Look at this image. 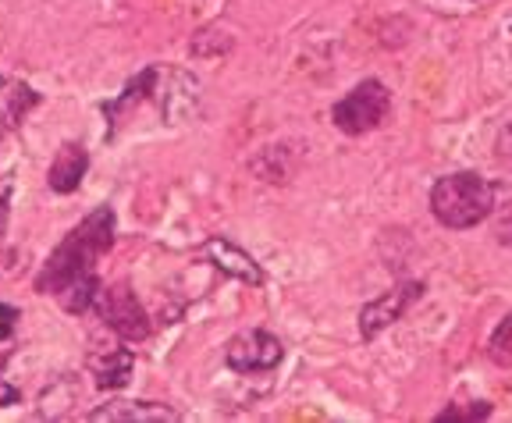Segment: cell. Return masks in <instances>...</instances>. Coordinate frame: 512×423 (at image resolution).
I'll return each mask as SVG.
<instances>
[{
    "instance_id": "1",
    "label": "cell",
    "mask_w": 512,
    "mask_h": 423,
    "mask_svg": "<svg viewBox=\"0 0 512 423\" xmlns=\"http://www.w3.org/2000/svg\"><path fill=\"white\" fill-rule=\"evenodd\" d=\"M111 246H114V210L96 207L50 253L43 271L36 274V292L54 296L68 313H86L96 299V288H100L93 267Z\"/></svg>"
},
{
    "instance_id": "2",
    "label": "cell",
    "mask_w": 512,
    "mask_h": 423,
    "mask_svg": "<svg viewBox=\"0 0 512 423\" xmlns=\"http://www.w3.org/2000/svg\"><path fill=\"white\" fill-rule=\"evenodd\" d=\"M491 210H495V185L484 182L473 171L445 175L431 189V214L456 232L459 228H477L484 217H491Z\"/></svg>"
},
{
    "instance_id": "3",
    "label": "cell",
    "mask_w": 512,
    "mask_h": 423,
    "mask_svg": "<svg viewBox=\"0 0 512 423\" xmlns=\"http://www.w3.org/2000/svg\"><path fill=\"white\" fill-rule=\"evenodd\" d=\"M388 111H392V93L377 79H367L338 100L331 118H335L338 132H345V136H363V132L381 128Z\"/></svg>"
},
{
    "instance_id": "4",
    "label": "cell",
    "mask_w": 512,
    "mask_h": 423,
    "mask_svg": "<svg viewBox=\"0 0 512 423\" xmlns=\"http://www.w3.org/2000/svg\"><path fill=\"white\" fill-rule=\"evenodd\" d=\"M93 310H96V317L104 320L118 338H125V342H146V338H150V317H146L143 303H139L136 292L128 285L96 288Z\"/></svg>"
},
{
    "instance_id": "5",
    "label": "cell",
    "mask_w": 512,
    "mask_h": 423,
    "mask_svg": "<svg viewBox=\"0 0 512 423\" xmlns=\"http://www.w3.org/2000/svg\"><path fill=\"white\" fill-rule=\"evenodd\" d=\"M285 356V345L271 335V331H239L224 349L228 367L239 374H260V370H274Z\"/></svg>"
},
{
    "instance_id": "6",
    "label": "cell",
    "mask_w": 512,
    "mask_h": 423,
    "mask_svg": "<svg viewBox=\"0 0 512 423\" xmlns=\"http://www.w3.org/2000/svg\"><path fill=\"white\" fill-rule=\"evenodd\" d=\"M420 292H424V285H420V281H409V285H399V288H392V292H384L381 299H374V303H367L360 310V335L377 338L384 328H392L395 320L420 299Z\"/></svg>"
},
{
    "instance_id": "7",
    "label": "cell",
    "mask_w": 512,
    "mask_h": 423,
    "mask_svg": "<svg viewBox=\"0 0 512 423\" xmlns=\"http://www.w3.org/2000/svg\"><path fill=\"white\" fill-rule=\"evenodd\" d=\"M89 420L93 423H168V420H178V413L171 406H160V402L114 399V402H104L100 409H93Z\"/></svg>"
},
{
    "instance_id": "8",
    "label": "cell",
    "mask_w": 512,
    "mask_h": 423,
    "mask_svg": "<svg viewBox=\"0 0 512 423\" xmlns=\"http://www.w3.org/2000/svg\"><path fill=\"white\" fill-rule=\"evenodd\" d=\"M203 253H207L210 264L228 274V278H239V281H246V285H260V281H264V271L256 267L253 256L242 253V249L232 246L228 239H210L207 246H203Z\"/></svg>"
},
{
    "instance_id": "9",
    "label": "cell",
    "mask_w": 512,
    "mask_h": 423,
    "mask_svg": "<svg viewBox=\"0 0 512 423\" xmlns=\"http://www.w3.org/2000/svg\"><path fill=\"white\" fill-rule=\"evenodd\" d=\"M132 367H136V356L128 349H100L89 356V374H93L96 388H104V392L125 388L128 377H132Z\"/></svg>"
},
{
    "instance_id": "10",
    "label": "cell",
    "mask_w": 512,
    "mask_h": 423,
    "mask_svg": "<svg viewBox=\"0 0 512 423\" xmlns=\"http://www.w3.org/2000/svg\"><path fill=\"white\" fill-rule=\"evenodd\" d=\"M86 168H89V153L86 146L79 143H64L61 150H57L54 164H50V189L54 192H75L82 185V178H86Z\"/></svg>"
},
{
    "instance_id": "11",
    "label": "cell",
    "mask_w": 512,
    "mask_h": 423,
    "mask_svg": "<svg viewBox=\"0 0 512 423\" xmlns=\"http://www.w3.org/2000/svg\"><path fill=\"white\" fill-rule=\"evenodd\" d=\"M196 100H200V86H196L185 72H171L168 89H164V100H160L164 121H168V125H178L182 118H189V114L196 111Z\"/></svg>"
},
{
    "instance_id": "12",
    "label": "cell",
    "mask_w": 512,
    "mask_h": 423,
    "mask_svg": "<svg viewBox=\"0 0 512 423\" xmlns=\"http://www.w3.org/2000/svg\"><path fill=\"white\" fill-rule=\"evenodd\" d=\"M36 104H40L36 89H29L18 79H8V75H0V118L8 121L11 128H15L18 121L25 118V111Z\"/></svg>"
},
{
    "instance_id": "13",
    "label": "cell",
    "mask_w": 512,
    "mask_h": 423,
    "mask_svg": "<svg viewBox=\"0 0 512 423\" xmlns=\"http://www.w3.org/2000/svg\"><path fill=\"white\" fill-rule=\"evenodd\" d=\"M488 356L498 363V367L512 370V313H509V317H502V324H498L495 335H491Z\"/></svg>"
},
{
    "instance_id": "14",
    "label": "cell",
    "mask_w": 512,
    "mask_h": 423,
    "mask_svg": "<svg viewBox=\"0 0 512 423\" xmlns=\"http://www.w3.org/2000/svg\"><path fill=\"white\" fill-rule=\"evenodd\" d=\"M491 416V402H459V406L438 413V423L448 420H488Z\"/></svg>"
},
{
    "instance_id": "15",
    "label": "cell",
    "mask_w": 512,
    "mask_h": 423,
    "mask_svg": "<svg viewBox=\"0 0 512 423\" xmlns=\"http://www.w3.org/2000/svg\"><path fill=\"white\" fill-rule=\"evenodd\" d=\"M491 232H495V239L502 242V246H512V200L502 203L498 210H491Z\"/></svg>"
},
{
    "instance_id": "16",
    "label": "cell",
    "mask_w": 512,
    "mask_h": 423,
    "mask_svg": "<svg viewBox=\"0 0 512 423\" xmlns=\"http://www.w3.org/2000/svg\"><path fill=\"white\" fill-rule=\"evenodd\" d=\"M495 157L502 160L505 168H512V121L502 128V132H498V139H495Z\"/></svg>"
},
{
    "instance_id": "17",
    "label": "cell",
    "mask_w": 512,
    "mask_h": 423,
    "mask_svg": "<svg viewBox=\"0 0 512 423\" xmlns=\"http://www.w3.org/2000/svg\"><path fill=\"white\" fill-rule=\"evenodd\" d=\"M8 121L0 118V178H8V168L11 160H15V153H11V143H8Z\"/></svg>"
},
{
    "instance_id": "18",
    "label": "cell",
    "mask_w": 512,
    "mask_h": 423,
    "mask_svg": "<svg viewBox=\"0 0 512 423\" xmlns=\"http://www.w3.org/2000/svg\"><path fill=\"white\" fill-rule=\"evenodd\" d=\"M15 320H18L15 306H4V303H0V338H8L11 331H15Z\"/></svg>"
},
{
    "instance_id": "19",
    "label": "cell",
    "mask_w": 512,
    "mask_h": 423,
    "mask_svg": "<svg viewBox=\"0 0 512 423\" xmlns=\"http://www.w3.org/2000/svg\"><path fill=\"white\" fill-rule=\"evenodd\" d=\"M0 367H4V363H0ZM11 402H18V392L0 377V406H11Z\"/></svg>"
}]
</instances>
